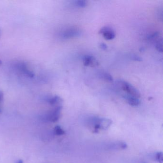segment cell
Returning a JSON list of instances; mask_svg holds the SVG:
<instances>
[{
    "label": "cell",
    "instance_id": "9c48e42d",
    "mask_svg": "<svg viewBox=\"0 0 163 163\" xmlns=\"http://www.w3.org/2000/svg\"><path fill=\"white\" fill-rule=\"evenodd\" d=\"M99 76L101 79H104L105 81H107V82H112L114 81L113 77L110 74L107 72H101L99 74Z\"/></svg>",
    "mask_w": 163,
    "mask_h": 163
},
{
    "label": "cell",
    "instance_id": "ac0fdd59",
    "mask_svg": "<svg viewBox=\"0 0 163 163\" xmlns=\"http://www.w3.org/2000/svg\"><path fill=\"white\" fill-rule=\"evenodd\" d=\"M16 163H23V161L22 160H19L17 161Z\"/></svg>",
    "mask_w": 163,
    "mask_h": 163
},
{
    "label": "cell",
    "instance_id": "ffe728a7",
    "mask_svg": "<svg viewBox=\"0 0 163 163\" xmlns=\"http://www.w3.org/2000/svg\"><path fill=\"white\" fill-rule=\"evenodd\" d=\"M1 31L0 30V37H1Z\"/></svg>",
    "mask_w": 163,
    "mask_h": 163
},
{
    "label": "cell",
    "instance_id": "7a4b0ae2",
    "mask_svg": "<svg viewBox=\"0 0 163 163\" xmlns=\"http://www.w3.org/2000/svg\"><path fill=\"white\" fill-rule=\"evenodd\" d=\"M81 31L79 29L72 27L63 31L61 33L60 37L62 39H67L79 37L81 35Z\"/></svg>",
    "mask_w": 163,
    "mask_h": 163
},
{
    "label": "cell",
    "instance_id": "d6986e66",
    "mask_svg": "<svg viewBox=\"0 0 163 163\" xmlns=\"http://www.w3.org/2000/svg\"><path fill=\"white\" fill-rule=\"evenodd\" d=\"M2 64V62L1 60H0V65H1Z\"/></svg>",
    "mask_w": 163,
    "mask_h": 163
},
{
    "label": "cell",
    "instance_id": "5bb4252c",
    "mask_svg": "<svg viewBox=\"0 0 163 163\" xmlns=\"http://www.w3.org/2000/svg\"><path fill=\"white\" fill-rule=\"evenodd\" d=\"M130 58L131 59L133 60L134 61H138V62H141L143 60V59L140 56L135 54H132L130 56Z\"/></svg>",
    "mask_w": 163,
    "mask_h": 163
},
{
    "label": "cell",
    "instance_id": "30bf717a",
    "mask_svg": "<svg viewBox=\"0 0 163 163\" xmlns=\"http://www.w3.org/2000/svg\"><path fill=\"white\" fill-rule=\"evenodd\" d=\"M155 43V47L156 50L159 52H163V40L162 38L158 37L154 41Z\"/></svg>",
    "mask_w": 163,
    "mask_h": 163
},
{
    "label": "cell",
    "instance_id": "4fadbf2b",
    "mask_svg": "<svg viewBox=\"0 0 163 163\" xmlns=\"http://www.w3.org/2000/svg\"><path fill=\"white\" fill-rule=\"evenodd\" d=\"M155 160L159 163H163V154L162 152H158L155 155Z\"/></svg>",
    "mask_w": 163,
    "mask_h": 163
},
{
    "label": "cell",
    "instance_id": "9a60e30c",
    "mask_svg": "<svg viewBox=\"0 0 163 163\" xmlns=\"http://www.w3.org/2000/svg\"><path fill=\"white\" fill-rule=\"evenodd\" d=\"M3 100V93L1 91H0V113H2L1 104Z\"/></svg>",
    "mask_w": 163,
    "mask_h": 163
},
{
    "label": "cell",
    "instance_id": "5b68a950",
    "mask_svg": "<svg viewBox=\"0 0 163 163\" xmlns=\"http://www.w3.org/2000/svg\"><path fill=\"white\" fill-rule=\"evenodd\" d=\"M62 106L56 107L53 110L51 111L48 116V119L51 122H56L59 119L61 116Z\"/></svg>",
    "mask_w": 163,
    "mask_h": 163
},
{
    "label": "cell",
    "instance_id": "52a82bcc",
    "mask_svg": "<svg viewBox=\"0 0 163 163\" xmlns=\"http://www.w3.org/2000/svg\"><path fill=\"white\" fill-rule=\"evenodd\" d=\"M47 101L51 105L55 106L56 107L62 106L63 100L59 96H54L47 98Z\"/></svg>",
    "mask_w": 163,
    "mask_h": 163
},
{
    "label": "cell",
    "instance_id": "8992f818",
    "mask_svg": "<svg viewBox=\"0 0 163 163\" xmlns=\"http://www.w3.org/2000/svg\"><path fill=\"white\" fill-rule=\"evenodd\" d=\"M83 62L85 66L95 67L98 66L99 63L97 60L93 56L86 55L83 58Z\"/></svg>",
    "mask_w": 163,
    "mask_h": 163
},
{
    "label": "cell",
    "instance_id": "e0dca14e",
    "mask_svg": "<svg viewBox=\"0 0 163 163\" xmlns=\"http://www.w3.org/2000/svg\"><path fill=\"white\" fill-rule=\"evenodd\" d=\"M99 47H100V48L101 49L103 50H106L108 48L107 46L104 43H101L100 45H99Z\"/></svg>",
    "mask_w": 163,
    "mask_h": 163
},
{
    "label": "cell",
    "instance_id": "2e32d148",
    "mask_svg": "<svg viewBox=\"0 0 163 163\" xmlns=\"http://www.w3.org/2000/svg\"><path fill=\"white\" fill-rule=\"evenodd\" d=\"M119 147L120 148L123 149H126L127 147V145L125 143H121L120 144H119Z\"/></svg>",
    "mask_w": 163,
    "mask_h": 163
},
{
    "label": "cell",
    "instance_id": "7c38bea8",
    "mask_svg": "<svg viewBox=\"0 0 163 163\" xmlns=\"http://www.w3.org/2000/svg\"><path fill=\"white\" fill-rule=\"evenodd\" d=\"M75 4L80 7H85L87 5V2L84 0H79L75 2Z\"/></svg>",
    "mask_w": 163,
    "mask_h": 163
},
{
    "label": "cell",
    "instance_id": "6da1fadb",
    "mask_svg": "<svg viewBox=\"0 0 163 163\" xmlns=\"http://www.w3.org/2000/svg\"><path fill=\"white\" fill-rule=\"evenodd\" d=\"M119 83L121 89L125 92H126L128 95L137 98H139L141 96V94L139 91L130 83L124 80H120Z\"/></svg>",
    "mask_w": 163,
    "mask_h": 163
},
{
    "label": "cell",
    "instance_id": "8fae6325",
    "mask_svg": "<svg viewBox=\"0 0 163 163\" xmlns=\"http://www.w3.org/2000/svg\"><path fill=\"white\" fill-rule=\"evenodd\" d=\"M54 133L55 135L58 136L63 135L65 134V132L59 126H57L54 128Z\"/></svg>",
    "mask_w": 163,
    "mask_h": 163
},
{
    "label": "cell",
    "instance_id": "3957f363",
    "mask_svg": "<svg viewBox=\"0 0 163 163\" xmlns=\"http://www.w3.org/2000/svg\"><path fill=\"white\" fill-rule=\"evenodd\" d=\"M15 67L17 69L19 70L22 74H23L26 77H28V78L33 79L35 78V73L30 69L28 67V65L25 62L20 61L16 63Z\"/></svg>",
    "mask_w": 163,
    "mask_h": 163
},
{
    "label": "cell",
    "instance_id": "277c9868",
    "mask_svg": "<svg viewBox=\"0 0 163 163\" xmlns=\"http://www.w3.org/2000/svg\"><path fill=\"white\" fill-rule=\"evenodd\" d=\"M99 33L102 35L106 40H110L115 38V33L112 28L110 27H104L100 29Z\"/></svg>",
    "mask_w": 163,
    "mask_h": 163
},
{
    "label": "cell",
    "instance_id": "ba28073f",
    "mask_svg": "<svg viewBox=\"0 0 163 163\" xmlns=\"http://www.w3.org/2000/svg\"><path fill=\"white\" fill-rule=\"evenodd\" d=\"M125 98L126 99L128 104L132 106H137L140 104V101L138 98L128 95L125 96Z\"/></svg>",
    "mask_w": 163,
    "mask_h": 163
}]
</instances>
